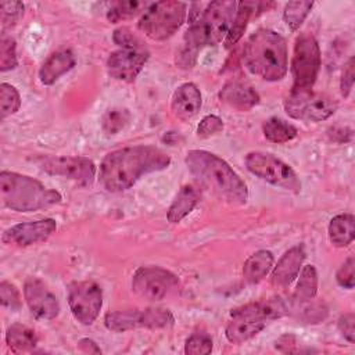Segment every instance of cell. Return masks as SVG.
I'll list each match as a JSON object with an SVG mask.
<instances>
[{"label":"cell","mask_w":355,"mask_h":355,"mask_svg":"<svg viewBox=\"0 0 355 355\" xmlns=\"http://www.w3.org/2000/svg\"><path fill=\"white\" fill-rule=\"evenodd\" d=\"M171 164V157L153 146L123 147L108 153L98 169L101 186L111 193L130 189L141 176L162 171Z\"/></svg>","instance_id":"1"},{"label":"cell","mask_w":355,"mask_h":355,"mask_svg":"<svg viewBox=\"0 0 355 355\" xmlns=\"http://www.w3.org/2000/svg\"><path fill=\"white\" fill-rule=\"evenodd\" d=\"M186 166L196 180L216 198L232 205H243L248 200L245 182L220 157L205 150H190Z\"/></svg>","instance_id":"2"},{"label":"cell","mask_w":355,"mask_h":355,"mask_svg":"<svg viewBox=\"0 0 355 355\" xmlns=\"http://www.w3.org/2000/svg\"><path fill=\"white\" fill-rule=\"evenodd\" d=\"M286 39L272 29H258L245 42L243 61L247 69L263 80L276 82L287 73Z\"/></svg>","instance_id":"3"},{"label":"cell","mask_w":355,"mask_h":355,"mask_svg":"<svg viewBox=\"0 0 355 355\" xmlns=\"http://www.w3.org/2000/svg\"><path fill=\"white\" fill-rule=\"evenodd\" d=\"M0 198L3 205L12 211L32 212L58 204L61 194L28 175L1 171Z\"/></svg>","instance_id":"4"},{"label":"cell","mask_w":355,"mask_h":355,"mask_svg":"<svg viewBox=\"0 0 355 355\" xmlns=\"http://www.w3.org/2000/svg\"><path fill=\"white\" fill-rule=\"evenodd\" d=\"M237 3L232 0L211 1L204 11L197 12L184 33V47L198 51L205 46L222 42L233 22Z\"/></svg>","instance_id":"5"},{"label":"cell","mask_w":355,"mask_h":355,"mask_svg":"<svg viewBox=\"0 0 355 355\" xmlns=\"http://www.w3.org/2000/svg\"><path fill=\"white\" fill-rule=\"evenodd\" d=\"M186 8L184 3L176 0L151 3L141 14L137 28L153 40H166L183 25Z\"/></svg>","instance_id":"6"},{"label":"cell","mask_w":355,"mask_h":355,"mask_svg":"<svg viewBox=\"0 0 355 355\" xmlns=\"http://www.w3.org/2000/svg\"><path fill=\"white\" fill-rule=\"evenodd\" d=\"M244 162L257 178L295 194L301 191V182L294 169L277 157L269 153L252 151L245 155Z\"/></svg>","instance_id":"7"},{"label":"cell","mask_w":355,"mask_h":355,"mask_svg":"<svg viewBox=\"0 0 355 355\" xmlns=\"http://www.w3.org/2000/svg\"><path fill=\"white\" fill-rule=\"evenodd\" d=\"M175 323V318L165 308L146 309H121L111 311L104 316V324L108 330L123 333L133 329H166Z\"/></svg>","instance_id":"8"},{"label":"cell","mask_w":355,"mask_h":355,"mask_svg":"<svg viewBox=\"0 0 355 355\" xmlns=\"http://www.w3.org/2000/svg\"><path fill=\"white\" fill-rule=\"evenodd\" d=\"M320 68V49L316 39L308 33H301L294 43L291 58L293 89L311 90L316 82Z\"/></svg>","instance_id":"9"},{"label":"cell","mask_w":355,"mask_h":355,"mask_svg":"<svg viewBox=\"0 0 355 355\" xmlns=\"http://www.w3.org/2000/svg\"><path fill=\"white\" fill-rule=\"evenodd\" d=\"M284 110L294 119L320 122L336 112L337 101L326 94L313 93L312 89H291L284 100Z\"/></svg>","instance_id":"10"},{"label":"cell","mask_w":355,"mask_h":355,"mask_svg":"<svg viewBox=\"0 0 355 355\" xmlns=\"http://www.w3.org/2000/svg\"><path fill=\"white\" fill-rule=\"evenodd\" d=\"M180 282L175 273L161 266H141L132 277V290L148 301H161L175 294Z\"/></svg>","instance_id":"11"},{"label":"cell","mask_w":355,"mask_h":355,"mask_svg":"<svg viewBox=\"0 0 355 355\" xmlns=\"http://www.w3.org/2000/svg\"><path fill=\"white\" fill-rule=\"evenodd\" d=\"M68 305L73 318L82 324H92L103 305L101 287L92 280L75 282L68 288Z\"/></svg>","instance_id":"12"},{"label":"cell","mask_w":355,"mask_h":355,"mask_svg":"<svg viewBox=\"0 0 355 355\" xmlns=\"http://www.w3.org/2000/svg\"><path fill=\"white\" fill-rule=\"evenodd\" d=\"M39 166L49 175L60 176L82 186H90L97 173L94 162L86 157H46L39 161Z\"/></svg>","instance_id":"13"},{"label":"cell","mask_w":355,"mask_h":355,"mask_svg":"<svg viewBox=\"0 0 355 355\" xmlns=\"http://www.w3.org/2000/svg\"><path fill=\"white\" fill-rule=\"evenodd\" d=\"M57 229V222L51 218L21 222L8 229L1 234V241L7 245L29 247L42 241H46Z\"/></svg>","instance_id":"14"},{"label":"cell","mask_w":355,"mask_h":355,"mask_svg":"<svg viewBox=\"0 0 355 355\" xmlns=\"http://www.w3.org/2000/svg\"><path fill=\"white\" fill-rule=\"evenodd\" d=\"M24 298L32 315L40 320H51L60 313V302L57 297L37 277L25 280Z\"/></svg>","instance_id":"15"},{"label":"cell","mask_w":355,"mask_h":355,"mask_svg":"<svg viewBox=\"0 0 355 355\" xmlns=\"http://www.w3.org/2000/svg\"><path fill=\"white\" fill-rule=\"evenodd\" d=\"M148 60L147 49H119L107 60L110 76L122 82H133Z\"/></svg>","instance_id":"16"},{"label":"cell","mask_w":355,"mask_h":355,"mask_svg":"<svg viewBox=\"0 0 355 355\" xmlns=\"http://www.w3.org/2000/svg\"><path fill=\"white\" fill-rule=\"evenodd\" d=\"M288 305L282 298L273 297L237 306L230 311V316H244L255 320L268 322L283 318L284 315H288Z\"/></svg>","instance_id":"17"},{"label":"cell","mask_w":355,"mask_h":355,"mask_svg":"<svg viewBox=\"0 0 355 355\" xmlns=\"http://www.w3.org/2000/svg\"><path fill=\"white\" fill-rule=\"evenodd\" d=\"M305 259V251L302 245H294L287 250L276 266L272 268V284L280 288L288 287L298 276L302 262Z\"/></svg>","instance_id":"18"},{"label":"cell","mask_w":355,"mask_h":355,"mask_svg":"<svg viewBox=\"0 0 355 355\" xmlns=\"http://www.w3.org/2000/svg\"><path fill=\"white\" fill-rule=\"evenodd\" d=\"M201 101L202 100L200 89L194 83L187 82L180 85L175 90L172 96L171 108L176 118L182 121H189L198 114L201 108Z\"/></svg>","instance_id":"19"},{"label":"cell","mask_w":355,"mask_h":355,"mask_svg":"<svg viewBox=\"0 0 355 355\" xmlns=\"http://www.w3.org/2000/svg\"><path fill=\"white\" fill-rule=\"evenodd\" d=\"M219 98L225 104L239 111H248L259 103L255 89L240 80L227 82L219 92Z\"/></svg>","instance_id":"20"},{"label":"cell","mask_w":355,"mask_h":355,"mask_svg":"<svg viewBox=\"0 0 355 355\" xmlns=\"http://www.w3.org/2000/svg\"><path fill=\"white\" fill-rule=\"evenodd\" d=\"M75 64H76V60L71 50L68 49L57 50L51 53L42 64L39 69V80L43 85L50 86L55 80H58L64 73L71 71L75 67Z\"/></svg>","instance_id":"21"},{"label":"cell","mask_w":355,"mask_h":355,"mask_svg":"<svg viewBox=\"0 0 355 355\" xmlns=\"http://www.w3.org/2000/svg\"><path fill=\"white\" fill-rule=\"evenodd\" d=\"M200 201V191L193 184H184L178 191L175 200L172 201L169 209H168V220L171 223H179L182 219H184L191 211L196 208V205Z\"/></svg>","instance_id":"22"},{"label":"cell","mask_w":355,"mask_h":355,"mask_svg":"<svg viewBox=\"0 0 355 355\" xmlns=\"http://www.w3.org/2000/svg\"><path fill=\"white\" fill-rule=\"evenodd\" d=\"M266 322L255 320L244 316H232L225 327L226 338L233 344H241L255 337L259 331L263 330Z\"/></svg>","instance_id":"23"},{"label":"cell","mask_w":355,"mask_h":355,"mask_svg":"<svg viewBox=\"0 0 355 355\" xmlns=\"http://www.w3.org/2000/svg\"><path fill=\"white\" fill-rule=\"evenodd\" d=\"M329 240L334 247L344 248L355 239V218L352 214H338L333 216L327 227Z\"/></svg>","instance_id":"24"},{"label":"cell","mask_w":355,"mask_h":355,"mask_svg":"<svg viewBox=\"0 0 355 355\" xmlns=\"http://www.w3.org/2000/svg\"><path fill=\"white\" fill-rule=\"evenodd\" d=\"M273 254L268 250H259L250 255L243 265V277L247 283H259L273 268Z\"/></svg>","instance_id":"25"},{"label":"cell","mask_w":355,"mask_h":355,"mask_svg":"<svg viewBox=\"0 0 355 355\" xmlns=\"http://www.w3.org/2000/svg\"><path fill=\"white\" fill-rule=\"evenodd\" d=\"M259 6H261V3H255V1H240V3H237L233 22L230 25V29H229L226 37H225V46L226 47H232L233 44H236L240 40V37L243 36V33L247 28L250 17L252 15L254 10H257Z\"/></svg>","instance_id":"26"},{"label":"cell","mask_w":355,"mask_h":355,"mask_svg":"<svg viewBox=\"0 0 355 355\" xmlns=\"http://www.w3.org/2000/svg\"><path fill=\"white\" fill-rule=\"evenodd\" d=\"M6 343L11 349L15 352H25L31 351L37 344V334L33 329L21 324L12 323L6 333Z\"/></svg>","instance_id":"27"},{"label":"cell","mask_w":355,"mask_h":355,"mask_svg":"<svg viewBox=\"0 0 355 355\" xmlns=\"http://www.w3.org/2000/svg\"><path fill=\"white\" fill-rule=\"evenodd\" d=\"M262 132L266 140L277 144L293 140L298 133L294 125L277 116H270L269 119H266L262 125Z\"/></svg>","instance_id":"28"},{"label":"cell","mask_w":355,"mask_h":355,"mask_svg":"<svg viewBox=\"0 0 355 355\" xmlns=\"http://www.w3.org/2000/svg\"><path fill=\"white\" fill-rule=\"evenodd\" d=\"M298 282L293 294V301H306L316 297L318 293V272L313 265H305L298 273Z\"/></svg>","instance_id":"29"},{"label":"cell","mask_w":355,"mask_h":355,"mask_svg":"<svg viewBox=\"0 0 355 355\" xmlns=\"http://www.w3.org/2000/svg\"><path fill=\"white\" fill-rule=\"evenodd\" d=\"M151 3L146 1H137V0H129V1H114L111 3L108 11H107V18L111 22H119L121 19H128L132 18L137 14H143L146 8Z\"/></svg>","instance_id":"30"},{"label":"cell","mask_w":355,"mask_h":355,"mask_svg":"<svg viewBox=\"0 0 355 355\" xmlns=\"http://www.w3.org/2000/svg\"><path fill=\"white\" fill-rule=\"evenodd\" d=\"M313 7L312 1H290L283 11V19L291 31H297Z\"/></svg>","instance_id":"31"},{"label":"cell","mask_w":355,"mask_h":355,"mask_svg":"<svg viewBox=\"0 0 355 355\" xmlns=\"http://www.w3.org/2000/svg\"><path fill=\"white\" fill-rule=\"evenodd\" d=\"M288 309L297 312L298 316L308 323H318L326 316V308L322 304L313 302V298L306 301H293V308Z\"/></svg>","instance_id":"32"},{"label":"cell","mask_w":355,"mask_h":355,"mask_svg":"<svg viewBox=\"0 0 355 355\" xmlns=\"http://www.w3.org/2000/svg\"><path fill=\"white\" fill-rule=\"evenodd\" d=\"M21 107V97L18 90L10 83L0 85V114L1 119L15 114Z\"/></svg>","instance_id":"33"},{"label":"cell","mask_w":355,"mask_h":355,"mask_svg":"<svg viewBox=\"0 0 355 355\" xmlns=\"http://www.w3.org/2000/svg\"><path fill=\"white\" fill-rule=\"evenodd\" d=\"M129 122V112L125 108H110L103 115L101 126L108 135H116Z\"/></svg>","instance_id":"34"},{"label":"cell","mask_w":355,"mask_h":355,"mask_svg":"<svg viewBox=\"0 0 355 355\" xmlns=\"http://www.w3.org/2000/svg\"><path fill=\"white\" fill-rule=\"evenodd\" d=\"M17 53H15V40L10 36L3 35L0 39V71H11L17 67Z\"/></svg>","instance_id":"35"},{"label":"cell","mask_w":355,"mask_h":355,"mask_svg":"<svg viewBox=\"0 0 355 355\" xmlns=\"http://www.w3.org/2000/svg\"><path fill=\"white\" fill-rule=\"evenodd\" d=\"M212 351V338L205 333H194L184 343V354L207 355Z\"/></svg>","instance_id":"36"},{"label":"cell","mask_w":355,"mask_h":355,"mask_svg":"<svg viewBox=\"0 0 355 355\" xmlns=\"http://www.w3.org/2000/svg\"><path fill=\"white\" fill-rule=\"evenodd\" d=\"M0 302H1L3 308L10 309L11 312H17L22 306V301H21L18 288L7 280H3L0 283Z\"/></svg>","instance_id":"37"},{"label":"cell","mask_w":355,"mask_h":355,"mask_svg":"<svg viewBox=\"0 0 355 355\" xmlns=\"http://www.w3.org/2000/svg\"><path fill=\"white\" fill-rule=\"evenodd\" d=\"M24 15V4L21 1H3L0 4V18L3 26H12Z\"/></svg>","instance_id":"38"},{"label":"cell","mask_w":355,"mask_h":355,"mask_svg":"<svg viewBox=\"0 0 355 355\" xmlns=\"http://www.w3.org/2000/svg\"><path fill=\"white\" fill-rule=\"evenodd\" d=\"M112 39L121 49H146L140 39L136 35H133V32L126 26L115 29Z\"/></svg>","instance_id":"39"},{"label":"cell","mask_w":355,"mask_h":355,"mask_svg":"<svg viewBox=\"0 0 355 355\" xmlns=\"http://www.w3.org/2000/svg\"><path fill=\"white\" fill-rule=\"evenodd\" d=\"M337 283L344 288H354L355 284V259L354 257H349L337 270L336 273Z\"/></svg>","instance_id":"40"},{"label":"cell","mask_w":355,"mask_h":355,"mask_svg":"<svg viewBox=\"0 0 355 355\" xmlns=\"http://www.w3.org/2000/svg\"><path fill=\"white\" fill-rule=\"evenodd\" d=\"M223 129V121L216 115H207L201 119L198 128H197V136L207 139L216 133H219Z\"/></svg>","instance_id":"41"},{"label":"cell","mask_w":355,"mask_h":355,"mask_svg":"<svg viewBox=\"0 0 355 355\" xmlns=\"http://www.w3.org/2000/svg\"><path fill=\"white\" fill-rule=\"evenodd\" d=\"M354 78H355V60L354 57H351L344 64L341 79H340V90L343 97H348V94L351 93L354 86Z\"/></svg>","instance_id":"42"},{"label":"cell","mask_w":355,"mask_h":355,"mask_svg":"<svg viewBox=\"0 0 355 355\" xmlns=\"http://www.w3.org/2000/svg\"><path fill=\"white\" fill-rule=\"evenodd\" d=\"M338 329L344 338L352 344L355 341V315L352 312L344 313L338 319Z\"/></svg>","instance_id":"43"},{"label":"cell","mask_w":355,"mask_h":355,"mask_svg":"<svg viewBox=\"0 0 355 355\" xmlns=\"http://www.w3.org/2000/svg\"><path fill=\"white\" fill-rule=\"evenodd\" d=\"M197 53L196 50H191V49H187V47H183L178 54H176V65L179 68H183V69H190L194 67L196 64V60H197Z\"/></svg>","instance_id":"44"},{"label":"cell","mask_w":355,"mask_h":355,"mask_svg":"<svg viewBox=\"0 0 355 355\" xmlns=\"http://www.w3.org/2000/svg\"><path fill=\"white\" fill-rule=\"evenodd\" d=\"M295 337L291 334H286L282 336L277 341H276V348H279L282 352H294V345H295Z\"/></svg>","instance_id":"45"},{"label":"cell","mask_w":355,"mask_h":355,"mask_svg":"<svg viewBox=\"0 0 355 355\" xmlns=\"http://www.w3.org/2000/svg\"><path fill=\"white\" fill-rule=\"evenodd\" d=\"M78 347L82 352H86V354H100L101 349L98 348V345L90 340V338H82L79 343H78Z\"/></svg>","instance_id":"46"}]
</instances>
